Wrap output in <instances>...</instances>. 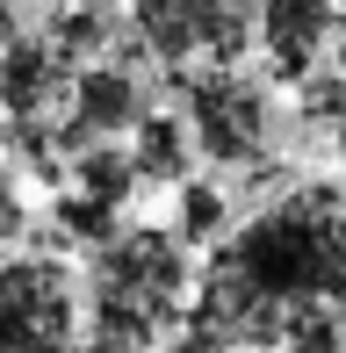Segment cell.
Here are the masks:
<instances>
[{
    "mask_svg": "<svg viewBox=\"0 0 346 353\" xmlns=\"http://www.w3.org/2000/svg\"><path fill=\"white\" fill-rule=\"evenodd\" d=\"M303 303L346 310V195L339 188H296L253 216L216 260L202 267L187 296V325L216 332L231 346H281Z\"/></svg>",
    "mask_w": 346,
    "mask_h": 353,
    "instance_id": "1",
    "label": "cell"
},
{
    "mask_svg": "<svg viewBox=\"0 0 346 353\" xmlns=\"http://www.w3.org/2000/svg\"><path fill=\"white\" fill-rule=\"evenodd\" d=\"M195 296V267H187L181 238L166 231H123L101 245V274H94V339L108 353H152L166 325L187 317Z\"/></svg>",
    "mask_w": 346,
    "mask_h": 353,
    "instance_id": "2",
    "label": "cell"
},
{
    "mask_svg": "<svg viewBox=\"0 0 346 353\" xmlns=\"http://www.w3.org/2000/svg\"><path fill=\"white\" fill-rule=\"evenodd\" d=\"M130 22L145 51L166 58V72L238 65V51L260 37V0H130Z\"/></svg>",
    "mask_w": 346,
    "mask_h": 353,
    "instance_id": "3",
    "label": "cell"
},
{
    "mask_svg": "<svg viewBox=\"0 0 346 353\" xmlns=\"http://www.w3.org/2000/svg\"><path fill=\"white\" fill-rule=\"evenodd\" d=\"M80 303L58 260H8L0 267V353H72Z\"/></svg>",
    "mask_w": 346,
    "mask_h": 353,
    "instance_id": "4",
    "label": "cell"
},
{
    "mask_svg": "<svg viewBox=\"0 0 346 353\" xmlns=\"http://www.w3.org/2000/svg\"><path fill=\"white\" fill-rule=\"evenodd\" d=\"M187 116H195V137L216 166H253L260 144H267V94L245 72L210 65V72H187Z\"/></svg>",
    "mask_w": 346,
    "mask_h": 353,
    "instance_id": "5",
    "label": "cell"
},
{
    "mask_svg": "<svg viewBox=\"0 0 346 353\" xmlns=\"http://www.w3.org/2000/svg\"><path fill=\"white\" fill-rule=\"evenodd\" d=\"M145 123V87H137L130 65L101 58V65H80L72 72V116L58 130V152H80L94 137H123Z\"/></svg>",
    "mask_w": 346,
    "mask_h": 353,
    "instance_id": "6",
    "label": "cell"
},
{
    "mask_svg": "<svg viewBox=\"0 0 346 353\" xmlns=\"http://www.w3.org/2000/svg\"><path fill=\"white\" fill-rule=\"evenodd\" d=\"M58 101H72V65L51 51V37L14 29L0 43V116L8 123H51Z\"/></svg>",
    "mask_w": 346,
    "mask_h": 353,
    "instance_id": "7",
    "label": "cell"
},
{
    "mask_svg": "<svg viewBox=\"0 0 346 353\" xmlns=\"http://www.w3.org/2000/svg\"><path fill=\"white\" fill-rule=\"evenodd\" d=\"M339 29V0H260V51L274 79H303Z\"/></svg>",
    "mask_w": 346,
    "mask_h": 353,
    "instance_id": "8",
    "label": "cell"
},
{
    "mask_svg": "<svg viewBox=\"0 0 346 353\" xmlns=\"http://www.w3.org/2000/svg\"><path fill=\"white\" fill-rule=\"evenodd\" d=\"M72 173H80V188L94 202H130V188H137V159L130 152H116V137H94V144H80L72 152Z\"/></svg>",
    "mask_w": 346,
    "mask_h": 353,
    "instance_id": "9",
    "label": "cell"
},
{
    "mask_svg": "<svg viewBox=\"0 0 346 353\" xmlns=\"http://www.w3.org/2000/svg\"><path fill=\"white\" fill-rule=\"evenodd\" d=\"M137 181H152V188H173L187 173V137H181V123L173 116H152L145 108V123H137Z\"/></svg>",
    "mask_w": 346,
    "mask_h": 353,
    "instance_id": "10",
    "label": "cell"
},
{
    "mask_svg": "<svg viewBox=\"0 0 346 353\" xmlns=\"http://www.w3.org/2000/svg\"><path fill=\"white\" fill-rule=\"evenodd\" d=\"M51 51L65 58L72 72H80L87 58H101V51H108V14L94 8V0H72V8H58V14H51Z\"/></svg>",
    "mask_w": 346,
    "mask_h": 353,
    "instance_id": "11",
    "label": "cell"
},
{
    "mask_svg": "<svg viewBox=\"0 0 346 353\" xmlns=\"http://www.w3.org/2000/svg\"><path fill=\"white\" fill-rule=\"evenodd\" d=\"M281 353H346V332H339V303H303L281 332Z\"/></svg>",
    "mask_w": 346,
    "mask_h": 353,
    "instance_id": "12",
    "label": "cell"
},
{
    "mask_svg": "<svg viewBox=\"0 0 346 353\" xmlns=\"http://www.w3.org/2000/svg\"><path fill=\"white\" fill-rule=\"evenodd\" d=\"M58 231L80 238V245H108V238H116V202H94L87 188H80V195L58 202Z\"/></svg>",
    "mask_w": 346,
    "mask_h": 353,
    "instance_id": "13",
    "label": "cell"
},
{
    "mask_svg": "<svg viewBox=\"0 0 346 353\" xmlns=\"http://www.w3.org/2000/svg\"><path fill=\"white\" fill-rule=\"evenodd\" d=\"M224 195L216 188H202V181H187L181 188V238L187 245H210V238H224Z\"/></svg>",
    "mask_w": 346,
    "mask_h": 353,
    "instance_id": "14",
    "label": "cell"
},
{
    "mask_svg": "<svg viewBox=\"0 0 346 353\" xmlns=\"http://www.w3.org/2000/svg\"><path fill=\"white\" fill-rule=\"evenodd\" d=\"M303 116L339 130V123H346V72H339V79H310V72H303Z\"/></svg>",
    "mask_w": 346,
    "mask_h": 353,
    "instance_id": "15",
    "label": "cell"
},
{
    "mask_svg": "<svg viewBox=\"0 0 346 353\" xmlns=\"http://www.w3.org/2000/svg\"><path fill=\"white\" fill-rule=\"evenodd\" d=\"M166 353H231V339H216V332L187 325V332H173V346H166Z\"/></svg>",
    "mask_w": 346,
    "mask_h": 353,
    "instance_id": "16",
    "label": "cell"
},
{
    "mask_svg": "<svg viewBox=\"0 0 346 353\" xmlns=\"http://www.w3.org/2000/svg\"><path fill=\"white\" fill-rule=\"evenodd\" d=\"M22 195H14V188H8V173H0V245H8V238H22Z\"/></svg>",
    "mask_w": 346,
    "mask_h": 353,
    "instance_id": "17",
    "label": "cell"
},
{
    "mask_svg": "<svg viewBox=\"0 0 346 353\" xmlns=\"http://www.w3.org/2000/svg\"><path fill=\"white\" fill-rule=\"evenodd\" d=\"M14 37V0H0V43Z\"/></svg>",
    "mask_w": 346,
    "mask_h": 353,
    "instance_id": "18",
    "label": "cell"
},
{
    "mask_svg": "<svg viewBox=\"0 0 346 353\" xmlns=\"http://www.w3.org/2000/svg\"><path fill=\"white\" fill-rule=\"evenodd\" d=\"M332 43H339V65H346V0H339V29H332Z\"/></svg>",
    "mask_w": 346,
    "mask_h": 353,
    "instance_id": "19",
    "label": "cell"
},
{
    "mask_svg": "<svg viewBox=\"0 0 346 353\" xmlns=\"http://www.w3.org/2000/svg\"><path fill=\"white\" fill-rule=\"evenodd\" d=\"M339 159H346V123H339Z\"/></svg>",
    "mask_w": 346,
    "mask_h": 353,
    "instance_id": "20",
    "label": "cell"
}]
</instances>
